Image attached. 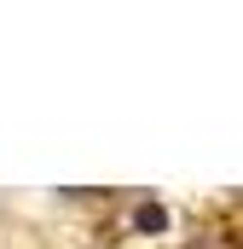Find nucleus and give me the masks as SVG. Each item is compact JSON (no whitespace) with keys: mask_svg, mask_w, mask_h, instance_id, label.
<instances>
[{"mask_svg":"<svg viewBox=\"0 0 243 249\" xmlns=\"http://www.w3.org/2000/svg\"><path fill=\"white\" fill-rule=\"evenodd\" d=\"M133 226H139V232H168V209H162V203H139V209H133Z\"/></svg>","mask_w":243,"mask_h":249,"instance_id":"f257e3e1","label":"nucleus"}]
</instances>
